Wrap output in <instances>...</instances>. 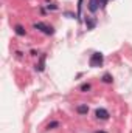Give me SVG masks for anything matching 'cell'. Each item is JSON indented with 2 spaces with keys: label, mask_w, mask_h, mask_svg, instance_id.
Here are the masks:
<instances>
[{
  "label": "cell",
  "mask_w": 132,
  "mask_h": 133,
  "mask_svg": "<svg viewBox=\"0 0 132 133\" xmlns=\"http://www.w3.org/2000/svg\"><path fill=\"white\" fill-rule=\"evenodd\" d=\"M90 88H92V84H89V82H86V84H82V85L79 87V90H81L82 93H87Z\"/></svg>",
  "instance_id": "cell-10"
},
{
  "label": "cell",
  "mask_w": 132,
  "mask_h": 133,
  "mask_svg": "<svg viewBox=\"0 0 132 133\" xmlns=\"http://www.w3.org/2000/svg\"><path fill=\"white\" fill-rule=\"evenodd\" d=\"M95 133H107V132H103V130H97Z\"/></svg>",
  "instance_id": "cell-13"
},
{
  "label": "cell",
  "mask_w": 132,
  "mask_h": 133,
  "mask_svg": "<svg viewBox=\"0 0 132 133\" xmlns=\"http://www.w3.org/2000/svg\"><path fill=\"white\" fill-rule=\"evenodd\" d=\"M14 31H16V34H17V36H25V34H27L25 28H23L22 25H16V26H14Z\"/></svg>",
  "instance_id": "cell-8"
},
{
  "label": "cell",
  "mask_w": 132,
  "mask_h": 133,
  "mask_svg": "<svg viewBox=\"0 0 132 133\" xmlns=\"http://www.w3.org/2000/svg\"><path fill=\"white\" fill-rule=\"evenodd\" d=\"M107 2L109 0H90L89 2V11L90 12H97L99 8H104L106 6Z\"/></svg>",
  "instance_id": "cell-2"
},
{
  "label": "cell",
  "mask_w": 132,
  "mask_h": 133,
  "mask_svg": "<svg viewBox=\"0 0 132 133\" xmlns=\"http://www.w3.org/2000/svg\"><path fill=\"white\" fill-rule=\"evenodd\" d=\"M76 113H79V115H87V113H89V107H87L86 104H81V105L76 107Z\"/></svg>",
  "instance_id": "cell-6"
},
{
  "label": "cell",
  "mask_w": 132,
  "mask_h": 133,
  "mask_svg": "<svg viewBox=\"0 0 132 133\" xmlns=\"http://www.w3.org/2000/svg\"><path fill=\"white\" fill-rule=\"evenodd\" d=\"M56 127H59V122H58V121H51V122L47 125V130H53V129H56Z\"/></svg>",
  "instance_id": "cell-11"
},
{
  "label": "cell",
  "mask_w": 132,
  "mask_h": 133,
  "mask_svg": "<svg viewBox=\"0 0 132 133\" xmlns=\"http://www.w3.org/2000/svg\"><path fill=\"white\" fill-rule=\"evenodd\" d=\"M34 28H36V30H39V31H42V33L47 34V36H51V34L55 33L53 26H50V25H47V23H42V22L34 23Z\"/></svg>",
  "instance_id": "cell-3"
},
{
  "label": "cell",
  "mask_w": 132,
  "mask_h": 133,
  "mask_svg": "<svg viewBox=\"0 0 132 133\" xmlns=\"http://www.w3.org/2000/svg\"><path fill=\"white\" fill-rule=\"evenodd\" d=\"M103 61H104L103 53H93V54L90 56V59H89V65L93 66V68H97V66L103 65Z\"/></svg>",
  "instance_id": "cell-1"
},
{
  "label": "cell",
  "mask_w": 132,
  "mask_h": 133,
  "mask_svg": "<svg viewBox=\"0 0 132 133\" xmlns=\"http://www.w3.org/2000/svg\"><path fill=\"white\" fill-rule=\"evenodd\" d=\"M81 8H82V0H78V16H81Z\"/></svg>",
  "instance_id": "cell-12"
},
{
  "label": "cell",
  "mask_w": 132,
  "mask_h": 133,
  "mask_svg": "<svg viewBox=\"0 0 132 133\" xmlns=\"http://www.w3.org/2000/svg\"><path fill=\"white\" fill-rule=\"evenodd\" d=\"M45 59H47V54H42L40 59H39V64L36 65V70L37 71H44L45 70Z\"/></svg>",
  "instance_id": "cell-5"
},
{
  "label": "cell",
  "mask_w": 132,
  "mask_h": 133,
  "mask_svg": "<svg viewBox=\"0 0 132 133\" xmlns=\"http://www.w3.org/2000/svg\"><path fill=\"white\" fill-rule=\"evenodd\" d=\"M95 116L98 118V119H101V121H106V119H109V111L106 110V108H97L95 110Z\"/></svg>",
  "instance_id": "cell-4"
},
{
  "label": "cell",
  "mask_w": 132,
  "mask_h": 133,
  "mask_svg": "<svg viewBox=\"0 0 132 133\" xmlns=\"http://www.w3.org/2000/svg\"><path fill=\"white\" fill-rule=\"evenodd\" d=\"M86 25H87V30H93V28H95V25H97V20L86 19Z\"/></svg>",
  "instance_id": "cell-9"
},
{
  "label": "cell",
  "mask_w": 132,
  "mask_h": 133,
  "mask_svg": "<svg viewBox=\"0 0 132 133\" xmlns=\"http://www.w3.org/2000/svg\"><path fill=\"white\" fill-rule=\"evenodd\" d=\"M101 81H103L104 84H112V82H113V77H112V74H110V73H106V74L101 77Z\"/></svg>",
  "instance_id": "cell-7"
}]
</instances>
